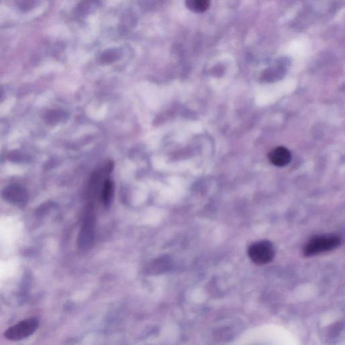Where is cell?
Returning a JSON list of instances; mask_svg holds the SVG:
<instances>
[{"instance_id":"cell-1","label":"cell","mask_w":345,"mask_h":345,"mask_svg":"<svg viewBox=\"0 0 345 345\" xmlns=\"http://www.w3.org/2000/svg\"><path fill=\"white\" fill-rule=\"evenodd\" d=\"M341 244V237L335 234L317 235L309 239L304 247L305 257H312L338 248Z\"/></svg>"},{"instance_id":"cell-2","label":"cell","mask_w":345,"mask_h":345,"mask_svg":"<svg viewBox=\"0 0 345 345\" xmlns=\"http://www.w3.org/2000/svg\"><path fill=\"white\" fill-rule=\"evenodd\" d=\"M248 256L258 265L266 264L273 260L275 250L273 244L268 241L254 243L248 248Z\"/></svg>"},{"instance_id":"cell-3","label":"cell","mask_w":345,"mask_h":345,"mask_svg":"<svg viewBox=\"0 0 345 345\" xmlns=\"http://www.w3.org/2000/svg\"><path fill=\"white\" fill-rule=\"evenodd\" d=\"M38 327V319L29 318L9 328L5 333V337L10 341L22 340L32 335Z\"/></svg>"},{"instance_id":"cell-4","label":"cell","mask_w":345,"mask_h":345,"mask_svg":"<svg viewBox=\"0 0 345 345\" xmlns=\"http://www.w3.org/2000/svg\"><path fill=\"white\" fill-rule=\"evenodd\" d=\"M2 196L5 200L14 205H22L25 203L28 199L26 190L16 185H10L6 187L3 190Z\"/></svg>"},{"instance_id":"cell-5","label":"cell","mask_w":345,"mask_h":345,"mask_svg":"<svg viewBox=\"0 0 345 345\" xmlns=\"http://www.w3.org/2000/svg\"><path fill=\"white\" fill-rule=\"evenodd\" d=\"M269 161L276 167H285L291 161V154L287 148L278 146L268 153Z\"/></svg>"},{"instance_id":"cell-6","label":"cell","mask_w":345,"mask_h":345,"mask_svg":"<svg viewBox=\"0 0 345 345\" xmlns=\"http://www.w3.org/2000/svg\"><path fill=\"white\" fill-rule=\"evenodd\" d=\"M185 5L192 12L202 13L209 10L211 0H185Z\"/></svg>"},{"instance_id":"cell-7","label":"cell","mask_w":345,"mask_h":345,"mask_svg":"<svg viewBox=\"0 0 345 345\" xmlns=\"http://www.w3.org/2000/svg\"><path fill=\"white\" fill-rule=\"evenodd\" d=\"M114 194V186L110 180H107L104 183L103 190H102V199L104 205H109Z\"/></svg>"}]
</instances>
